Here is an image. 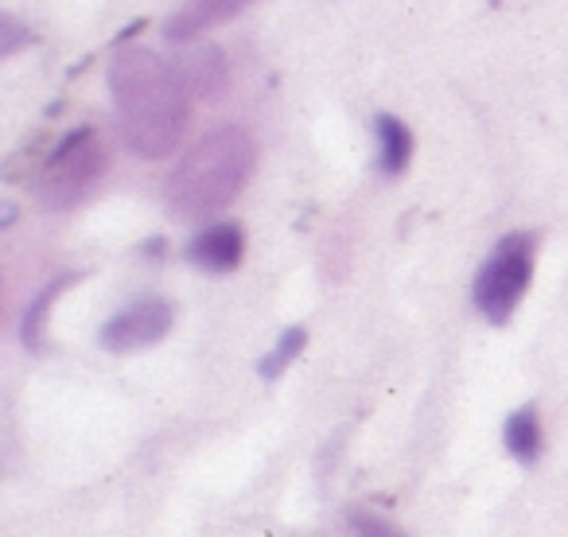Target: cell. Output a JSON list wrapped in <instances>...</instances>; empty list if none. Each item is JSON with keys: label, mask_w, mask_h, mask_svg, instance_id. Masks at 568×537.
Returning a JSON list of instances; mask_svg holds the SVG:
<instances>
[{"label": "cell", "mask_w": 568, "mask_h": 537, "mask_svg": "<svg viewBox=\"0 0 568 537\" xmlns=\"http://www.w3.org/2000/svg\"><path fill=\"white\" fill-rule=\"evenodd\" d=\"M110 94L121 141L141 160H164L180 149L191 118V90L175 63L141 43H125L110 59Z\"/></svg>", "instance_id": "obj_1"}, {"label": "cell", "mask_w": 568, "mask_h": 537, "mask_svg": "<svg viewBox=\"0 0 568 537\" xmlns=\"http://www.w3.org/2000/svg\"><path fill=\"white\" fill-rule=\"evenodd\" d=\"M253 160H257V144H253V136L245 129L222 125L214 133H206L168 175V211L187 222L219 214L245 188Z\"/></svg>", "instance_id": "obj_2"}, {"label": "cell", "mask_w": 568, "mask_h": 537, "mask_svg": "<svg viewBox=\"0 0 568 537\" xmlns=\"http://www.w3.org/2000/svg\"><path fill=\"white\" fill-rule=\"evenodd\" d=\"M105 175V149L102 136L94 129H74L43 164L40 180H36V195L51 211H71L79 206L90 191L98 188V180Z\"/></svg>", "instance_id": "obj_3"}, {"label": "cell", "mask_w": 568, "mask_h": 537, "mask_svg": "<svg viewBox=\"0 0 568 537\" xmlns=\"http://www.w3.org/2000/svg\"><path fill=\"white\" fill-rule=\"evenodd\" d=\"M534 277V234H506L479 268L471 285V301L490 324H506L521 304Z\"/></svg>", "instance_id": "obj_4"}, {"label": "cell", "mask_w": 568, "mask_h": 537, "mask_svg": "<svg viewBox=\"0 0 568 537\" xmlns=\"http://www.w3.org/2000/svg\"><path fill=\"white\" fill-rule=\"evenodd\" d=\"M172 304L160 296H144V301L129 304L125 312H118L113 320H105V327L98 332V343L113 355H129V351H144L152 343H160L172 332Z\"/></svg>", "instance_id": "obj_5"}, {"label": "cell", "mask_w": 568, "mask_h": 537, "mask_svg": "<svg viewBox=\"0 0 568 537\" xmlns=\"http://www.w3.org/2000/svg\"><path fill=\"white\" fill-rule=\"evenodd\" d=\"M250 4H257V0H183L180 9L168 17L164 40L168 43H191L203 32H211V28L234 20L237 12H245Z\"/></svg>", "instance_id": "obj_6"}, {"label": "cell", "mask_w": 568, "mask_h": 537, "mask_svg": "<svg viewBox=\"0 0 568 537\" xmlns=\"http://www.w3.org/2000/svg\"><path fill=\"white\" fill-rule=\"evenodd\" d=\"M175 71H180L183 87L191 90V98L214 102V98H222L230 87L226 59H222V51L214 48V43H195V40L183 43V55L175 59Z\"/></svg>", "instance_id": "obj_7"}, {"label": "cell", "mask_w": 568, "mask_h": 537, "mask_svg": "<svg viewBox=\"0 0 568 537\" xmlns=\"http://www.w3.org/2000/svg\"><path fill=\"white\" fill-rule=\"evenodd\" d=\"M245 253V234L237 222H214L203 234H195L187 242V261L199 265L203 273H234L242 265Z\"/></svg>", "instance_id": "obj_8"}, {"label": "cell", "mask_w": 568, "mask_h": 537, "mask_svg": "<svg viewBox=\"0 0 568 537\" xmlns=\"http://www.w3.org/2000/svg\"><path fill=\"white\" fill-rule=\"evenodd\" d=\"M374 136H378V168L382 175H402L413 160V133L405 121L394 113H378L374 118Z\"/></svg>", "instance_id": "obj_9"}, {"label": "cell", "mask_w": 568, "mask_h": 537, "mask_svg": "<svg viewBox=\"0 0 568 537\" xmlns=\"http://www.w3.org/2000/svg\"><path fill=\"white\" fill-rule=\"evenodd\" d=\"M503 444L518 464H534L541 456V421H537V409L526 405V409L510 413L503 428Z\"/></svg>", "instance_id": "obj_10"}, {"label": "cell", "mask_w": 568, "mask_h": 537, "mask_svg": "<svg viewBox=\"0 0 568 537\" xmlns=\"http://www.w3.org/2000/svg\"><path fill=\"white\" fill-rule=\"evenodd\" d=\"M74 281H79V273H63V277L51 281L40 296H32V304H28V312H24V324H20V340H24V347H32V351L43 347V327H48L51 304H55L59 296L74 285Z\"/></svg>", "instance_id": "obj_11"}, {"label": "cell", "mask_w": 568, "mask_h": 537, "mask_svg": "<svg viewBox=\"0 0 568 537\" xmlns=\"http://www.w3.org/2000/svg\"><path fill=\"white\" fill-rule=\"evenodd\" d=\"M304 343H308V332L304 327H288V332H281V340H276V347L268 351L265 358H261V378L265 382H273V378H281L288 366H293V358L304 351Z\"/></svg>", "instance_id": "obj_12"}, {"label": "cell", "mask_w": 568, "mask_h": 537, "mask_svg": "<svg viewBox=\"0 0 568 537\" xmlns=\"http://www.w3.org/2000/svg\"><path fill=\"white\" fill-rule=\"evenodd\" d=\"M24 43H32V32H24V24H17V20L4 12V17H0V55L4 59L17 55Z\"/></svg>", "instance_id": "obj_13"}, {"label": "cell", "mask_w": 568, "mask_h": 537, "mask_svg": "<svg viewBox=\"0 0 568 537\" xmlns=\"http://www.w3.org/2000/svg\"><path fill=\"white\" fill-rule=\"evenodd\" d=\"M351 526H355L358 537H405L402 529L389 526V521H382L378 514H363V510L351 514Z\"/></svg>", "instance_id": "obj_14"}]
</instances>
